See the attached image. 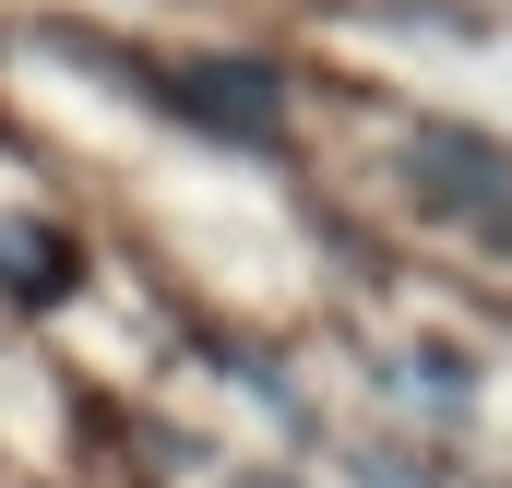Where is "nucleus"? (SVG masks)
Instances as JSON below:
<instances>
[{"instance_id": "f257e3e1", "label": "nucleus", "mask_w": 512, "mask_h": 488, "mask_svg": "<svg viewBox=\"0 0 512 488\" xmlns=\"http://www.w3.org/2000/svg\"><path fill=\"white\" fill-rule=\"evenodd\" d=\"M417 167H429V203H477V227H512V167L489 155V143L429 131V143H417Z\"/></svg>"}]
</instances>
